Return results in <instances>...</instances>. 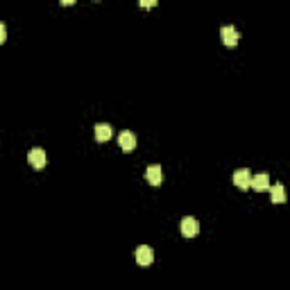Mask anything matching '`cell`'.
Returning a JSON list of instances; mask_svg holds the SVG:
<instances>
[{"label":"cell","instance_id":"obj_1","mask_svg":"<svg viewBox=\"0 0 290 290\" xmlns=\"http://www.w3.org/2000/svg\"><path fill=\"white\" fill-rule=\"evenodd\" d=\"M179 229H181V234H184L186 238H193V236L200 234V222H197L195 218H184L181 224H179Z\"/></svg>","mask_w":290,"mask_h":290},{"label":"cell","instance_id":"obj_2","mask_svg":"<svg viewBox=\"0 0 290 290\" xmlns=\"http://www.w3.org/2000/svg\"><path fill=\"white\" fill-rule=\"evenodd\" d=\"M28 161H30V166L36 168V170L45 168V150H41V147H34V150H30Z\"/></svg>","mask_w":290,"mask_h":290},{"label":"cell","instance_id":"obj_3","mask_svg":"<svg viewBox=\"0 0 290 290\" xmlns=\"http://www.w3.org/2000/svg\"><path fill=\"white\" fill-rule=\"evenodd\" d=\"M118 145H120L125 152H132V150H134V147H136L134 132H127V129H125V132H120V134H118Z\"/></svg>","mask_w":290,"mask_h":290},{"label":"cell","instance_id":"obj_4","mask_svg":"<svg viewBox=\"0 0 290 290\" xmlns=\"http://www.w3.org/2000/svg\"><path fill=\"white\" fill-rule=\"evenodd\" d=\"M152 261H154V252H152V247H147V245L136 247V263H139V265H150Z\"/></svg>","mask_w":290,"mask_h":290},{"label":"cell","instance_id":"obj_5","mask_svg":"<svg viewBox=\"0 0 290 290\" xmlns=\"http://www.w3.org/2000/svg\"><path fill=\"white\" fill-rule=\"evenodd\" d=\"M220 34H222L224 45H229V48H234V45L238 43V30H236L234 25H224V28L220 30Z\"/></svg>","mask_w":290,"mask_h":290},{"label":"cell","instance_id":"obj_6","mask_svg":"<svg viewBox=\"0 0 290 290\" xmlns=\"http://www.w3.org/2000/svg\"><path fill=\"white\" fill-rule=\"evenodd\" d=\"M250 188H254V190H270V177H268V173L254 175V177H252V181H250Z\"/></svg>","mask_w":290,"mask_h":290},{"label":"cell","instance_id":"obj_7","mask_svg":"<svg viewBox=\"0 0 290 290\" xmlns=\"http://www.w3.org/2000/svg\"><path fill=\"white\" fill-rule=\"evenodd\" d=\"M250 181H252V175L247 168H240V170H236L234 173V184L238 186V188H250Z\"/></svg>","mask_w":290,"mask_h":290},{"label":"cell","instance_id":"obj_8","mask_svg":"<svg viewBox=\"0 0 290 290\" xmlns=\"http://www.w3.org/2000/svg\"><path fill=\"white\" fill-rule=\"evenodd\" d=\"M145 179H147L152 186H161V181H163V170H161L159 166H150L147 170H145Z\"/></svg>","mask_w":290,"mask_h":290},{"label":"cell","instance_id":"obj_9","mask_svg":"<svg viewBox=\"0 0 290 290\" xmlns=\"http://www.w3.org/2000/svg\"><path fill=\"white\" fill-rule=\"evenodd\" d=\"M111 134H113L111 125H107V123H98V125H95V141L105 143V141L111 139Z\"/></svg>","mask_w":290,"mask_h":290},{"label":"cell","instance_id":"obj_10","mask_svg":"<svg viewBox=\"0 0 290 290\" xmlns=\"http://www.w3.org/2000/svg\"><path fill=\"white\" fill-rule=\"evenodd\" d=\"M270 195H272L274 204H284V202H286V188H284V184L270 186Z\"/></svg>","mask_w":290,"mask_h":290},{"label":"cell","instance_id":"obj_11","mask_svg":"<svg viewBox=\"0 0 290 290\" xmlns=\"http://www.w3.org/2000/svg\"><path fill=\"white\" fill-rule=\"evenodd\" d=\"M7 39V28H5V23H0V43H5Z\"/></svg>","mask_w":290,"mask_h":290},{"label":"cell","instance_id":"obj_12","mask_svg":"<svg viewBox=\"0 0 290 290\" xmlns=\"http://www.w3.org/2000/svg\"><path fill=\"white\" fill-rule=\"evenodd\" d=\"M154 5H156V2H145V0L141 2V7H143V9H147V7H154Z\"/></svg>","mask_w":290,"mask_h":290}]
</instances>
